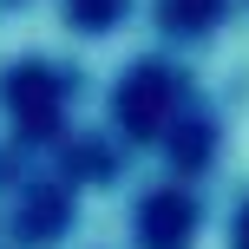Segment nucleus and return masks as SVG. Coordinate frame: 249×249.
I'll return each mask as SVG.
<instances>
[{
  "label": "nucleus",
  "mask_w": 249,
  "mask_h": 249,
  "mask_svg": "<svg viewBox=\"0 0 249 249\" xmlns=\"http://www.w3.org/2000/svg\"><path fill=\"white\" fill-rule=\"evenodd\" d=\"M118 105H124V124H131V131H144V124L164 118V105H171V79L144 66V72H131V86H124Z\"/></svg>",
  "instance_id": "nucleus-1"
},
{
  "label": "nucleus",
  "mask_w": 249,
  "mask_h": 249,
  "mask_svg": "<svg viewBox=\"0 0 249 249\" xmlns=\"http://www.w3.org/2000/svg\"><path fill=\"white\" fill-rule=\"evenodd\" d=\"M184 230H190V203H184V197H158V203L144 210V243L171 249L177 236H184Z\"/></svg>",
  "instance_id": "nucleus-2"
},
{
  "label": "nucleus",
  "mask_w": 249,
  "mask_h": 249,
  "mask_svg": "<svg viewBox=\"0 0 249 249\" xmlns=\"http://www.w3.org/2000/svg\"><path fill=\"white\" fill-rule=\"evenodd\" d=\"M210 20V0H171V26H197Z\"/></svg>",
  "instance_id": "nucleus-3"
},
{
  "label": "nucleus",
  "mask_w": 249,
  "mask_h": 249,
  "mask_svg": "<svg viewBox=\"0 0 249 249\" xmlns=\"http://www.w3.org/2000/svg\"><path fill=\"white\" fill-rule=\"evenodd\" d=\"M112 13H118V0H79L72 20H79V26H92V20H112Z\"/></svg>",
  "instance_id": "nucleus-4"
}]
</instances>
